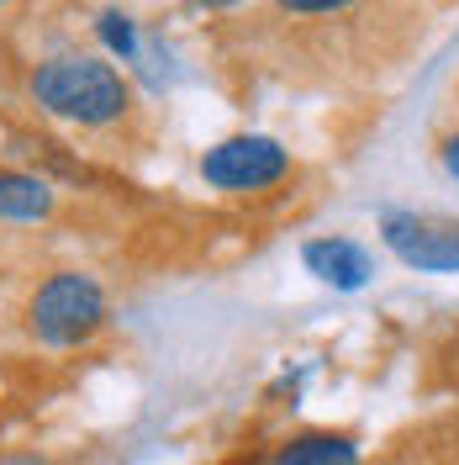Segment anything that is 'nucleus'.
I'll return each mask as SVG.
<instances>
[{
    "instance_id": "obj_1",
    "label": "nucleus",
    "mask_w": 459,
    "mask_h": 465,
    "mask_svg": "<svg viewBox=\"0 0 459 465\" xmlns=\"http://www.w3.org/2000/svg\"><path fill=\"white\" fill-rule=\"evenodd\" d=\"M32 101L43 112L63 116V122H80V127H106L116 116H127L132 106V90L116 74L106 58H85V54H63L37 64L32 74Z\"/></svg>"
},
{
    "instance_id": "obj_2",
    "label": "nucleus",
    "mask_w": 459,
    "mask_h": 465,
    "mask_svg": "<svg viewBox=\"0 0 459 465\" xmlns=\"http://www.w3.org/2000/svg\"><path fill=\"white\" fill-rule=\"evenodd\" d=\"M27 322L32 333L54 349L85 344L90 333H101V322H106V291L85 270H58V275H48L37 286Z\"/></svg>"
},
{
    "instance_id": "obj_3",
    "label": "nucleus",
    "mask_w": 459,
    "mask_h": 465,
    "mask_svg": "<svg viewBox=\"0 0 459 465\" xmlns=\"http://www.w3.org/2000/svg\"><path fill=\"white\" fill-rule=\"evenodd\" d=\"M290 170V153L264 133H238L201 153V180L217 191H264Z\"/></svg>"
},
{
    "instance_id": "obj_4",
    "label": "nucleus",
    "mask_w": 459,
    "mask_h": 465,
    "mask_svg": "<svg viewBox=\"0 0 459 465\" xmlns=\"http://www.w3.org/2000/svg\"><path fill=\"white\" fill-rule=\"evenodd\" d=\"M380 238L412 270H459V228H449V223H428V217H412V212H386Z\"/></svg>"
},
{
    "instance_id": "obj_5",
    "label": "nucleus",
    "mask_w": 459,
    "mask_h": 465,
    "mask_svg": "<svg viewBox=\"0 0 459 465\" xmlns=\"http://www.w3.org/2000/svg\"><path fill=\"white\" fill-rule=\"evenodd\" d=\"M301 264L333 291H359V286H370V275H375L370 249L354 243V238H312L301 249Z\"/></svg>"
},
{
    "instance_id": "obj_6",
    "label": "nucleus",
    "mask_w": 459,
    "mask_h": 465,
    "mask_svg": "<svg viewBox=\"0 0 459 465\" xmlns=\"http://www.w3.org/2000/svg\"><path fill=\"white\" fill-rule=\"evenodd\" d=\"M54 212V185L22 170H0V217L5 223H37Z\"/></svg>"
},
{
    "instance_id": "obj_7",
    "label": "nucleus",
    "mask_w": 459,
    "mask_h": 465,
    "mask_svg": "<svg viewBox=\"0 0 459 465\" xmlns=\"http://www.w3.org/2000/svg\"><path fill=\"white\" fill-rule=\"evenodd\" d=\"M275 465H359V444H354V434L322 429V434L290 439L286 450L275 455Z\"/></svg>"
},
{
    "instance_id": "obj_8",
    "label": "nucleus",
    "mask_w": 459,
    "mask_h": 465,
    "mask_svg": "<svg viewBox=\"0 0 459 465\" xmlns=\"http://www.w3.org/2000/svg\"><path fill=\"white\" fill-rule=\"evenodd\" d=\"M95 37L112 48L122 64H132L138 58V22L127 16V11H101V22H95Z\"/></svg>"
},
{
    "instance_id": "obj_9",
    "label": "nucleus",
    "mask_w": 459,
    "mask_h": 465,
    "mask_svg": "<svg viewBox=\"0 0 459 465\" xmlns=\"http://www.w3.org/2000/svg\"><path fill=\"white\" fill-rule=\"evenodd\" d=\"M444 170L459 174V138H449V143H444Z\"/></svg>"
},
{
    "instance_id": "obj_10",
    "label": "nucleus",
    "mask_w": 459,
    "mask_h": 465,
    "mask_svg": "<svg viewBox=\"0 0 459 465\" xmlns=\"http://www.w3.org/2000/svg\"><path fill=\"white\" fill-rule=\"evenodd\" d=\"M0 465H43L37 455H0Z\"/></svg>"
}]
</instances>
